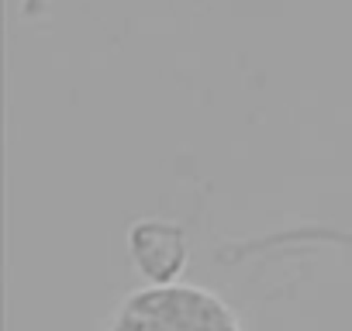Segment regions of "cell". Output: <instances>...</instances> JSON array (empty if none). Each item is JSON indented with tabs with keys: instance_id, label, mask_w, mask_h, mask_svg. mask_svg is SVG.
Wrapping results in <instances>:
<instances>
[{
	"instance_id": "cell-1",
	"label": "cell",
	"mask_w": 352,
	"mask_h": 331,
	"mask_svg": "<svg viewBox=\"0 0 352 331\" xmlns=\"http://www.w3.org/2000/svg\"><path fill=\"white\" fill-rule=\"evenodd\" d=\"M111 331H239L232 314L201 290L162 286L135 293Z\"/></svg>"
},
{
	"instance_id": "cell-2",
	"label": "cell",
	"mask_w": 352,
	"mask_h": 331,
	"mask_svg": "<svg viewBox=\"0 0 352 331\" xmlns=\"http://www.w3.org/2000/svg\"><path fill=\"white\" fill-rule=\"evenodd\" d=\"M131 245H135V262L152 279H169L176 273V266H180V259H184L180 231L166 228V225H142V228H135Z\"/></svg>"
}]
</instances>
